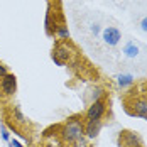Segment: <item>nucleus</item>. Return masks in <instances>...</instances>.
<instances>
[{"instance_id": "obj_1", "label": "nucleus", "mask_w": 147, "mask_h": 147, "mask_svg": "<svg viewBox=\"0 0 147 147\" xmlns=\"http://www.w3.org/2000/svg\"><path fill=\"white\" fill-rule=\"evenodd\" d=\"M61 137H63V140L71 142V144L78 142L81 137H85V125L81 123L80 118H69L61 129Z\"/></svg>"}, {"instance_id": "obj_2", "label": "nucleus", "mask_w": 147, "mask_h": 147, "mask_svg": "<svg viewBox=\"0 0 147 147\" xmlns=\"http://www.w3.org/2000/svg\"><path fill=\"white\" fill-rule=\"evenodd\" d=\"M107 113V102L105 100H95L90 103V107L86 108L85 118L86 120H102Z\"/></svg>"}, {"instance_id": "obj_3", "label": "nucleus", "mask_w": 147, "mask_h": 147, "mask_svg": "<svg viewBox=\"0 0 147 147\" xmlns=\"http://www.w3.org/2000/svg\"><path fill=\"white\" fill-rule=\"evenodd\" d=\"M0 91L5 96H14L17 93V76L14 73H9L0 80Z\"/></svg>"}, {"instance_id": "obj_4", "label": "nucleus", "mask_w": 147, "mask_h": 147, "mask_svg": "<svg viewBox=\"0 0 147 147\" xmlns=\"http://www.w3.org/2000/svg\"><path fill=\"white\" fill-rule=\"evenodd\" d=\"M102 39L107 46L113 47V46H117L122 41V32H120V29L113 27V26H108V27H105L102 30Z\"/></svg>"}, {"instance_id": "obj_5", "label": "nucleus", "mask_w": 147, "mask_h": 147, "mask_svg": "<svg viewBox=\"0 0 147 147\" xmlns=\"http://www.w3.org/2000/svg\"><path fill=\"white\" fill-rule=\"evenodd\" d=\"M120 144L123 147H142V137L135 130H123L120 132Z\"/></svg>"}, {"instance_id": "obj_6", "label": "nucleus", "mask_w": 147, "mask_h": 147, "mask_svg": "<svg viewBox=\"0 0 147 147\" xmlns=\"http://www.w3.org/2000/svg\"><path fill=\"white\" fill-rule=\"evenodd\" d=\"M132 108H127V113L129 115H132V117H140L147 120V98H137V100H134L132 105H130Z\"/></svg>"}, {"instance_id": "obj_7", "label": "nucleus", "mask_w": 147, "mask_h": 147, "mask_svg": "<svg viewBox=\"0 0 147 147\" xmlns=\"http://www.w3.org/2000/svg\"><path fill=\"white\" fill-rule=\"evenodd\" d=\"M51 58H53V61H54L58 66H64V63L71 58V51H69V47H68V46L59 44V46H56V47L53 49Z\"/></svg>"}, {"instance_id": "obj_8", "label": "nucleus", "mask_w": 147, "mask_h": 147, "mask_svg": "<svg viewBox=\"0 0 147 147\" xmlns=\"http://www.w3.org/2000/svg\"><path fill=\"white\" fill-rule=\"evenodd\" d=\"M102 129H103L102 120H86V123H85V137L88 140H95L100 135Z\"/></svg>"}, {"instance_id": "obj_9", "label": "nucleus", "mask_w": 147, "mask_h": 147, "mask_svg": "<svg viewBox=\"0 0 147 147\" xmlns=\"http://www.w3.org/2000/svg\"><path fill=\"white\" fill-rule=\"evenodd\" d=\"M115 83H117L118 88L125 90V88H130L134 83H135V78H134V74L130 73H118L115 76Z\"/></svg>"}, {"instance_id": "obj_10", "label": "nucleus", "mask_w": 147, "mask_h": 147, "mask_svg": "<svg viewBox=\"0 0 147 147\" xmlns=\"http://www.w3.org/2000/svg\"><path fill=\"white\" fill-rule=\"evenodd\" d=\"M122 53H123V56L129 59H135L139 56V53H140V49H139V46L135 44L134 41H129V42H125L123 47H122Z\"/></svg>"}, {"instance_id": "obj_11", "label": "nucleus", "mask_w": 147, "mask_h": 147, "mask_svg": "<svg viewBox=\"0 0 147 147\" xmlns=\"http://www.w3.org/2000/svg\"><path fill=\"white\" fill-rule=\"evenodd\" d=\"M56 36H58L59 39H69V37H71V34H69L68 26H64V24H59L58 27H56Z\"/></svg>"}, {"instance_id": "obj_12", "label": "nucleus", "mask_w": 147, "mask_h": 147, "mask_svg": "<svg viewBox=\"0 0 147 147\" xmlns=\"http://www.w3.org/2000/svg\"><path fill=\"white\" fill-rule=\"evenodd\" d=\"M103 95H105V90H103L102 86H95V88H91V91H90V100H91V102L102 100Z\"/></svg>"}, {"instance_id": "obj_13", "label": "nucleus", "mask_w": 147, "mask_h": 147, "mask_svg": "<svg viewBox=\"0 0 147 147\" xmlns=\"http://www.w3.org/2000/svg\"><path fill=\"white\" fill-rule=\"evenodd\" d=\"M44 29L47 36H53V20H51V9H47L44 17Z\"/></svg>"}, {"instance_id": "obj_14", "label": "nucleus", "mask_w": 147, "mask_h": 147, "mask_svg": "<svg viewBox=\"0 0 147 147\" xmlns=\"http://www.w3.org/2000/svg\"><path fill=\"white\" fill-rule=\"evenodd\" d=\"M0 137H2V140H5V142H10V130L7 129V125L5 123H0Z\"/></svg>"}, {"instance_id": "obj_15", "label": "nucleus", "mask_w": 147, "mask_h": 147, "mask_svg": "<svg viewBox=\"0 0 147 147\" xmlns=\"http://www.w3.org/2000/svg\"><path fill=\"white\" fill-rule=\"evenodd\" d=\"M14 117H15V120H17L19 123H26V117H24V113L20 112L19 107H14Z\"/></svg>"}, {"instance_id": "obj_16", "label": "nucleus", "mask_w": 147, "mask_h": 147, "mask_svg": "<svg viewBox=\"0 0 147 147\" xmlns=\"http://www.w3.org/2000/svg\"><path fill=\"white\" fill-rule=\"evenodd\" d=\"M90 30H91V34H95V36L102 34V29H100V24H91V27H90Z\"/></svg>"}, {"instance_id": "obj_17", "label": "nucleus", "mask_w": 147, "mask_h": 147, "mask_svg": "<svg viewBox=\"0 0 147 147\" xmlns=\"http://www.w3.org/2000/svg\"><path fill=\"white\" fill-rule=\"evenodd\" d=\"M9 74V69H7V66L3 64V63H0V80L3 78V76H7Z\"/></svg>"}, {"instance_id": "obj_18", "label": "nucleus", "mask_w": 147, "mask_h": 147, "mask_svg": "<svg viewBox=\"0 0 147 147\" xmlns=\"http://www.w3.org/2000/svg\"><path fill=\"white\" fill-rule=\"evenodd\" d=\"M9 144H10V147H24V146H22V142H20V140H17V139H10V142H9Z\"/></svg>"}, {"instance_id": "obj_19", "label": "nucleus", "mask_w": 147, "mask_h": 147, "mask_svg": "<svg viewBox=\"0 0 147 147\" xmlns=\"http://www.w3.org/2000/svg\"><path fill=\"white\" fill-rule=\"evenodd\" d=\"M140 29L144 30V32H147V17H144V19L140 20Z\"/></svg>"}]
</instances>
